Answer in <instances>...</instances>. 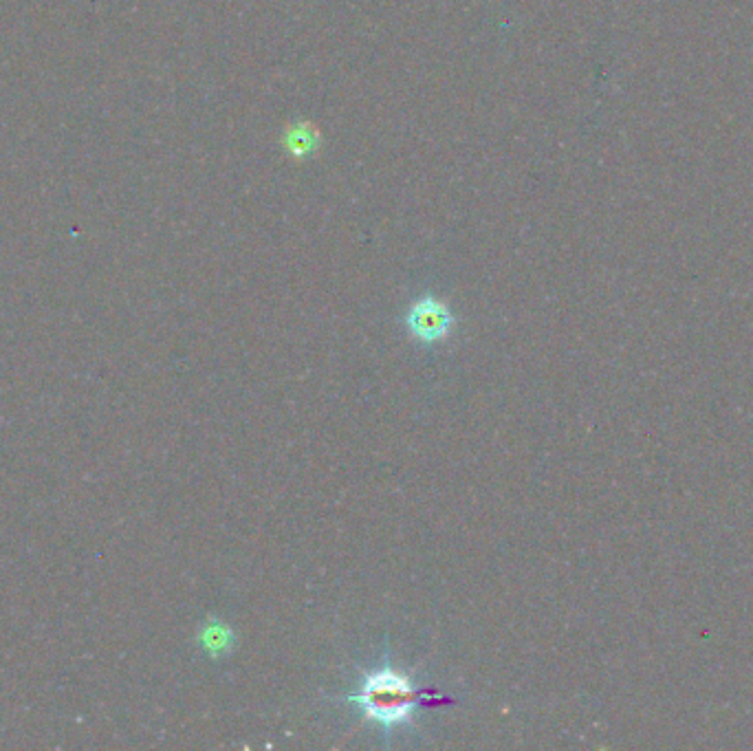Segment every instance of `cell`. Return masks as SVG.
Here are the masks:
<instances>
[{
  "label": "cell",
  "mask_w": 753,
  "mask_h": 751,
  "mask_svg": "<svg viewBox=\"0 0 753 751\" xmlns=\"http://www.w3.org/2000/svg\"><path fill=\"white\" fill-rule=\"evenodd\" d=\"M342 701L357 705L368 721L384 729L386 736L403 725H412L419 705L454 703L450 696L412 683L410 677L392 666L388 652L377 668L364 674L359 690L342 696Z\"/></svg>",
  "instance_id": "cell-1"
},
{
  "label": "cell",
  "mask_w": 753,
  "mask_h": 751,
  "mask_svg": "<svg viewBox=\"0 0 753 751\" xmlns=\"http://www.w3.org/2000/svg\"><path fill=\"white\" fill-rule=\"evenodd\" d=\"M199 644L201 648L210 655L212 659H223L236 646V635L234 630L229 628L225 622L216 617H210L207 622L201 626L199 633Z\"/></svg>",
  "instance_id": "cell-3"
},
{
  "label": "cell",
  "mask_w": 753,
  "mask_h": 751,
  "mask_svg": "<svg viewBox=\"0 0 753 751\" xmlns=\"http://www.w3.org/2000/svg\"><path fill=\"white\" fill-rule=\"evenodd\" d=\"M285 150L296 159H309L320 148V133L311 124H293L285 130Z\"/></svg>",
  "instance_id": "cell-4"
},
{
  "label": "cell",
  "mask_w": 753,
  "mask_h": 751,
  "mask_svg": "<svg viewBox=\"0 0 753 751\" xmlns=\"http://www.w3.org/2000/svg\"><path fill=\"white\" fill-rule=\"evenodd\" d=\"M403 322H406V329L414 340L421 346L430 348L443 342L445 337H450L456 318L452 309L447 307L443 300L432 296V293H425V296L410 304Z\"/></svg>",
  "instance_id": "cell-2"
}]
</instances>
